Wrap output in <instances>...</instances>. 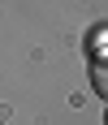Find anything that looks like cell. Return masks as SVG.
<instances>
[{
	"instance_id": "cell-1",
	"label": "cell",
	"mask_w": 108,
	"mask_h": 125,
	"mask_svg": "<svg viewBox=\"0 0 108 125\" xmlns=\"http://www.w3.org/2000/svg\"><path fill=\"white\" fill-rule=\"evenodd\" d=\"M91 91H95L99 99H108V56H99L91 65Z\"/></svg>"
}]
</instances>
